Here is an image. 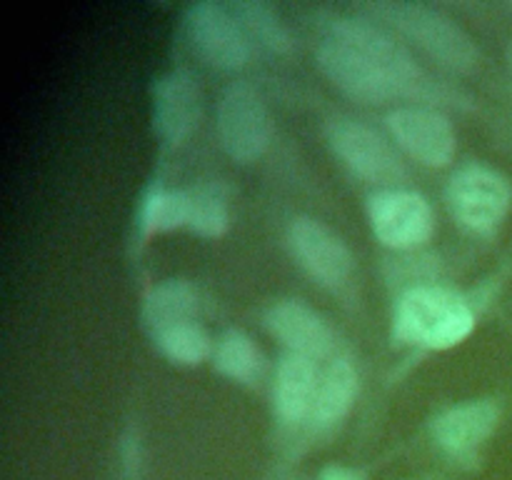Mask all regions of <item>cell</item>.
<instances>
[{
  "instance_id": "6da1fadb",
  "label": "cell",
  "mask_w": 512,
  "mask_h": 480,
  "mask_svg": "<svg viewBox=\"0 0 512 480\" xmlns=\"http://www.w3.org/2000/svg\"><path fill=\"white\" fill-rule=\"evenodd\" d=\"M478 323V308L445 285L420 283L400 293L393 308V340L415 350H450L465 343Z\"/></svg>"
},
{
  "instance_id": "7a4b0ae2",
  "label": "cell",
  "mask_w": 512,
  "mask_h": 480,
  "mask_svg": "<svg viewBox=\"0 0 512 480\" xmlns=\"http://www.w3.org/2000/svg\"><path fill=\"white\" fill-rule=\"evenodd\" d=\"M355 10L388 25L400 38L410 40L428 58L453 73H470L478 65L480 50L463 25L455 23L443 10L425 3H403V0H375Z\"/></svg>"
},
{
  "instance_id": "3957f363",
  "label": "cell",
  "mask_w": 512,
  "mask_h": 480,
  "mask_svg": "<svg viewBox=\"0 0 512 480\" xmlns=\"http://www.w3.org/2000/svg\"><path fill=\"white\" fill-rule=\"evenodd\" d=\"M335 158L360 180L380 188H400L408 168L400 148L378 128L350 115H335L323 128Z\"/></svg>"
},
{
  "instance_id": "277c9868",
  "label": "cell",
  "mask_w": 512,
  "mask_h": 480,
  "mask_svg": "<svg viewBox=\"0 0 512 480\" xmlns=\"http://www.w3.org/2000/svg\"><path fill=\"white\" fill-rule=\"evenodd\" d=\"M450 215L465 233L488 238L503 225L512 208V185L503 173L468 163L453 173L445 188Z\"/></svg>"
},
{
  "instance_id": "5b68a950",
  "label": "cell",
  "mask_w": 512,
  "mask_h": 480,
  "mask_svg": "<svg viewBox=\"0 0 512 480\" xmlns=\"http://www.w3.org/2000/svg\"><path fill=\"white\" fill-rule=\"evenodd\" d=\"M218 143L235 163H255L273 140V115L255 85L233 80L218 98Z\"/></svg>"
},
{
  "instance_id": "8992f818",
  "label": "cell",
  "mask_w": 512,
  "mask_h": 480,
  "mask_svg": "<svg viewBox=\"0 0 512 480\" xmlns=\"http://www.w3.org/2000/svg\"><path fill=\"white\" fill-rule=\"evenodd\" d=\"M315 63L330 85L355 103L383 105L390 100H413L408 85L370 55L350 48L335 38L320 40Z\"/></svg>"
},
{
  "instance_id": "52a82bcc",
  "label": "cell",
  "mask_w": 512,
  "mask_h": 480,
  "mask_svg": "<svg viewBox=\"0 0 512 480\" xmlns=\"http://www.w3.org/2000/svg\"><path fill=\"white\" fill-rule=\"evenodd\" d=\"M183 28L190 48L203 63L223 73H238L253 58V40L228 3L200 0L183 13Z\"/></svg>"
},
{
  "instance_id": "ba28073f",
  "label": "cell",
  "mask_w": 512,
  "mask_h": 480,
  "mask_svg": "<svg viewBox=\"0 0 512 480\" xmlns=\"http://www.w3.org/2000/svg\"><path fill=\"white\" fill-rule=\"evenodd\" d=\"M365 210L378 243L390 250H418L435 233V210L430 200L403 185L375 190Z\"/></svg>"
},
{
  "instance_id": "9c48e42d",
  "label": "cell",
  "mask_w": 512,
  "mask_h": 480,
  "mask_svg": "<svg viewBox=\"0 0 512 480\" xmlns=\"http://www.w3.org/2000/svg\"><path fill=\"white\" fill-rule=\"evenodd\" d=\"M385 128L400 153L418 160L425 168H445L458 153L455 125L440 108L415 103L400 105L385 115Z\"/></svg>"
},
{
  "instance_id": "30bf717a",
  "label": "cell",
  "mask_w": 512,
  "mask_h": 480,
  "mask_svg": "<svg viewBox=\"0 0 512 480\" xmlns=\"http://www.w3.org/2000/svg\"><path fill=\"white\" fill-rule=\"evenodd\" d=\"M288 245L300 268L325 288H343L353 278V253L345 240L310 215H298L288 225Z\"/></svg>"
},
{
  "instance_id": "8fae6325",
  "label": "cell",
  "mask_w": 512,
  "mask_h": 480,
  "mask_svg": "<svg viewBox=\"0 0 512 480\" xmlns=\"http://www.w3.org/2000/svg\"><path fill=\"white\" fill-rule=\"evenodd\" d=\"M500 415L503 410L493 398L465 400L440 410L430 420V433L445 455L470 465L480 458V450L498 430Z\"/></svg>"
},
{
  "instance_id": "7c38bea8",
  "label": "cell",
  "mask_w": 512,
  "mask_h": 480,
  "mask_svg": "<svg viewBox=\"0 0 512 480\" xmlns=\"http://www.w3.org/2000/svg\"><path fill=\"white\" fill-rule=\"evenodd\" d=\"M203 115V88L193 70L173 68L153 83V125L168 148H180Z\"/></svg>"
},
{
  "instance_id": "4fadbf2b",
  "label": "cell",
  "mask_w": 512,
  "mask_h": 480,
  "mask_svg": "<svg viewBox=\"0 0 512 480\" xmlns=\"http://www.w3.org/2000/svg\"><path fill=\"white\" fill-rule=\"evenodd\" d=\"M268 333L285 348V353L305 355V358L320 360L330 358L335 350V333L328 320L298 298L275 300L263 315Z\"/></svg>"
},
{
  "instance_id": "5bb4252c",
  "label": "cell",
  "mask_w": 512,
  "mask_h": 480,
  "mask_svg": "<svg viewBox=\"0 0 512 480\" xmlns=\"http://www.w3.org/2000/svg\"><path fill=\"white\" fill-rule=\"evenodd\" d=\"M320 373L318 363L305 355L285 353L278 360L273 378V410L283 425H305L315 393H318Z\"/></svg>"
},
{
  "instance_id": "9a60e30c",
  "label": "cell",
  "mask_w": 512,
  "mask_h": 480,
  "mask_svg": "<svg viewBox=\"0 0 512 480\" xmlns=\"http://www.w3.org/2000/svg\"><path fill=\"white\" fill-rule=\"evenodd\" d=\"M358 390L360 378L353 360H330L323 373H320L318 393H315L305 428H310L313 433H330V430L338 428L353 410L355 400H358Z\"/></svg>"
},
{
  "instance_id": "2e32d148",
  "label": "cell",
  "mask_w": 512,
  "mask_h": 480,
  "mask_svg": "<svg viewBox=\"0 0 512 480\" xmlns=\"http://www.w3.org/2000/svg\"><path fill=\"white\" fill-rule=\"evenodd\" d=\"M200 293L190 280L170 278L153 285L143 298V323L150 335L170 328V325L198 320Z\"/></svg>"
},
{
  "instance_id": "e0dca14e",
  "label": "cell",
  "mask_w": 512,
  "mask_h": 480,
  "mask_svg": "<svg viewBox=\"0 0 512 480\" xmlns=\"http://www.w3.org/2000/svg\"><path fill=\"white\" fill-rule=\"evenodd\" d=\"M188 228V190L153 183L140 195L138 235L143 243L155 235Z\"/></svg>"
},
{
  "instance_id": "ac0fdd59",
  "label": "cell",
  "mask_w": 512,
  "mask_h": 480,
  "mask_svg": "<svg viewBox=\"0 0 512 480\" xmlns=\"http://www.w3.org/2000/svg\"><path fill=\"white\" fill-rule=\"evenodd\" d=\"M213 368L223 378L240 385H255L263 375V350L255 343L253 335L245 330L228 328L215 338L213 348Z\"/></svg>"
},
{
  "instance_id": "d6986e66",
  "label": "cell",
  "mask_w": 512,
  "mask_h": 480,
  "mask_svg": "<svg viewBox=\"0 0 512 480\" xmlns=\"http://www.w3.org/2000/svg\"><path fill=\"white\" fill-rule=\"evenodd\" d=\"M188 190V230L198 238H223L230 228V195L218 180H200Z\"/></svg>"
},
{
  "instance_id": "ffe728a7",
  "label": "cell",
  "mask_w": 512,
  "mask_h": 480,
  "mask_svg": "<svg viewBox=\"0 0 512 480\" xmlns=\"http://www.w3.org/2000/svg\"><path fill=\"white\" fill-rule=\"evenodd\" d=\"M228 5L245 28L248 38L253 40V45H260L273 55H288L293 50V35H290L283 18L275 13L273 5L263 3V0H233Z\"/></svg>"
},
{
  "instance_id": "44dd1931",
  "label": "cell",
  "mask_w": 512,
  "mask_h": 480,
  "mask_svg": "<svg viewBox=\"0 0 512 480\" xmlns=\"http://www.w3.org/2000/svg\"><path fill=\"white\" fill-rule=\"evenodd\" d=\"M163 358L180 368H195L213 358L215 340L210 338L208 330L200 325V320H188V323L170 325L160 333L150 335Z\"/></svg>"
},
{
  "instance_id": "7402d4cb",
  "label": "cell",
  "mask_w": 512,
  "mask_h": 480,
  "mask_svg": "<svg viewBox=\"0 0 512 480\" xmlns=\"http://www.w3.org/2000/svg\"><path fill=\"white\" fill-rule=\"evenodd\" d=\"M320 480H363L355 470L343 468V465H328V468L320 473Z\"/></svg>"
},
{
  "instance_id": "603a6c76",
  "label": "cell",
  "mask_w": 512,
  "mask_h": 480,
  "mask_svg": "<svg viewBox=\"0 0 512 480\" xmlns=\"http://www.w3.org/2000/svg\"><path fill=\"white\" fill-rule=\"evenodd\" d=\"M508 60H510V68H512V45H510V53H508Z\"/></svg>"
}]
</instances>
